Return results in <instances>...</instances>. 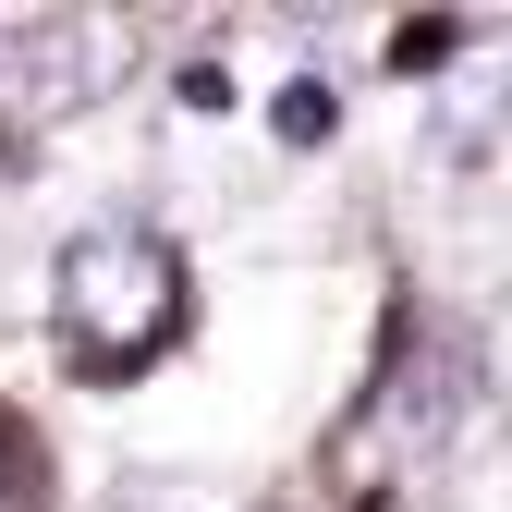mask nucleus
Instances as JSON below:
<instances>
[{"mask_svg":"<svg viewBox=\"0 0 512 512\" xmlns=\"http://www.w3.org/2000/svg\"><path fill=\"white\" fill-rule=\"evenodd\" d=\"M452 37H464L452 13H427V25H403V37H391V74H439V61H452Z\"/></svg>","mask_w":512,"mask_h":512,"instance_id":"obj_4","label":"nucleus"},{"mask_svg":"<svg viewBox=\"0 0 512 512\" xmlns=\"http://www.w3.org/2000/svg\"><path fill=\"white\" fill-rule=\"evenodd\" d=\"M330 122H342V98L317 86V74H293V86L269 98V135H281V147H317V135H330Z\"/></svg>","mask_w":512,"mask_h":512,"instance_id":"obj_3","label":"nucleus"},{"mask_svg":"<svg viewBox=\"0 0 512 512\" xmlns=\"http://www.w3.org/2000/svg\"><path fill=\"white\" fill-rule=\"evenodd\" d=\"M183 305H196V281H183V256L159 232H74L49 256V330L74 342L86 378L171 354L183 342Z\"/></svg>","mask_w":512,"mask_h":512,"instance_id":"obj_1","label":"nucleus"},{"mask_svg":"<svg viewBox=\"0 0 512 512\" xmlns=\"http://www.w3.org/2000/svg\"><path fill=\"white\" fill-rule=\"evenodd\" d=\"M0 74L25 86V110H74V98H98L122 74V49H110V25H37V37L0 49Z\"/></svg>","mask_w":512,"mask_h":512,"instance_id":"obj_2","label":"nucleus"}]
</instances>
